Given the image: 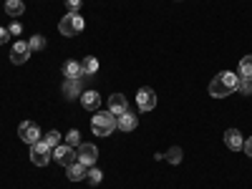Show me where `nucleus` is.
<instances>
[{"instance_id": "bb28decb", "label": "nucleus", "mask_w": 252, "mask_h": 189, "mask_svg": "<svg viewBox=\"0 0 252 189\" xmlns=\"http://www.w3.org/2000/svg\"><path fill=\"white\" fill-rule=\"evenodd\" d=\"M8 33H10V35H20V33H23V28H20V23H13V26L8 28Z\"/></svg>"}, {"instance_id": "0eeeda50", "label": "nucleus", "mask_w": 252, "mask_h": 189, "mask_svg": "<svg viewBox=\"0 0 252 189\" xmlns=\"http://www.w3.org/2000/svg\"><path fill=\"white\" fill-rule=\"evenodd\" d=\"M53 159H56L61 166H71L73 161H78V159H76V152L71 149L68 144H61V146H56V149H53Z\"/></svg>"}, {"instance_id": "6ab92c4d", "label": "nucleus", "mask_w": 252, "mask_h": 189, "mask_svg": "<svg viewBox=\"0 0 252 189\" xmlns=\"http://www.w3.org/2000/svg\"><path fill=\"white\" fill-rule=\"evenodd\" d=\"M81 68H83V76H94L98 71V61L94 56H86V58L81 61Z\"/></svg>"}, {"instance_id": "a211bd4d", "label": "nucleus", "mask_w": 252, "mask_h": 189, "mask_svg": "<svg viewBox=\"0 0 252 189\" xmlns=\"http://www.w3.org/2000/svg\"><path fill=\"white\" fill-rule=\"evenodd\" d=\"M242 81H252V56H245L240 61V73H237Z\"/></svg>"}, {"instance_id": "f8f14e48", "label": "nucleus", "mask_w": 252, "mask_h": 189, "mask_svg": "<svg viewBox=\"0 0 252 189\" xmlns=\"http://www.w3.org/2000/svg\"><path fill=\"white\" fill-rule=\"evenodd\" d=\"M136 126H139V119H136L131 111H126V114L116 116V129H121V131H134Z\"/></svg>"}, {"instance_id": "6e6552de", "label": "nucleus", "mask_w": 252, "mask_h": 189, "mask_svg": "<svg viewBox=\"0 0 252 189\" xmlns=\"http://www.w3.org/2000/svg\"><path fill=\"white\" fill-rule=\"evenodd\" d=\"M31 46L26 43V40H18V43H13V48H10V61L15 63V66H20V63H26L28 58H31Z\"/></svg>"}, {"instance_id": "393cba45", "label": "nucleus", "mask_w": 252, "mask_h": 189, "mask_svg": "<svg viewBox=\"0 0 252 189\" xmlns=\"http://www.w3.org/2000/svg\"><path fill=\"white\" fill-rule=\"evenodd\" d=\"M237 89H240L245 96H247V94H252V81H240V86H237Z\"/></svg>"}, {"instance_id": "dca6fc26", "label": "nucleus", "mask_w": 252, "mask_h": 189, "mask_svg": "<svg viewBox=\"0 0 252 189\" xmlns=\"http://www.w3.org/2000/svg\"><path fill=\"white\" fill-rule=\"evenodd\" d=\"M5 13L18 18V15H23L26 13V3L23 0H5Z\"/></svg>"}, {"instance_id": "423d86ee", "label": "nucleus", "mask_w": 252, "mask_h": 189, "mask_svg": "<svg viewBox=\"0 0 252 189\" xmlns=\"http://www.w3.org/2000/svg\"><path fill=\"white\" fill-rule=\"evenodd\" d=\"M76 159L89 169V166H94L96 159H98V149H96L94 144H81V146H78V152H76Z\"/></svg>"}, {"instance_id": "b1692460", "label": "nucleus", "mask_w": 252, "mask_h": 189, "mask_svg": "<svg viewBox=\"0 0 252 189\" xmlns=\"http://www.w3.org/2000/svg\"><path fill=\"white\" fill-rule=\"evenodd\" d=\"M86 177H89V182H91V184H98V182H101V177H103V174H101V172H98V169H94V166H91V169H89V172H86Z\"/></svg>"}, {"instance_id": "c85d7f7f", "label": "nucleus", "mask_w": 252, "mask_h": 189, "mask_svg": "<svg viewBox=\"0 0 252 189\" xmlns=\"http://www.w3.org/2000/svg\"><path fill=\"white\" fill-rule=\"evenodd\" d=\"M242 152H245L247 157H252V136H250V139H247V144L242 146Z\"/></svg>"}, {"instance_id": "cd10ccee", "label": "nucleus", "mask_w": 252, "mask_h": 189, "mask_svg": "<svg viewBox=\"0 0 252 189\" xmlns=\"http://www.w3.org/2000/svg\"><path fill=\"white\" fill-rule=\"evenodd\" d=\"M66 5L71 8V13H76V10L81 8V0H66Z\"/></svg>"}, {"instance_id": "f257e3e1", "label": "nucleus", "mask_w": 252, "mask_h": 189, "mask_svg": "<svg viewBox=\"0 0 252 189\" xmlns=\"http://www.w3.org/2000/svg\"><path fill=\"white\" fill-rule=\"evenodd\" d=\"M240 86V76L232 73V71H222L212 78V83H209V96H215V98H224L229 94H235Z\"/></svg>"}, {"instance_id": "4468645a", "label": "nucleus", "mask_w": 252, "mask_h": 189, "mask_svg": "<svg viewBox=\"0 0 252 189\" xmlns=\"http://www.w3.org/2000/svg\"><path fill=\"white\" fill-rule=\"evenodd\" d=\"M63 94H66V98H76L81 96V81L78 78H66V83H63Z\"/></svg>"}, {"instance_id": "9b49d317", "label": "nucleus", "mask_w": 252, "mask_h": 189, "mask_svg": "<svg viewBox=\"0 0 252 189\" xmlns=\"http://www.w3.org/2000/svg\"><path fill=\"white\" fill-rule=\"evenodd\" d=\"M224 144H227V149H232V152H242V146H245V139L237 129H227L224 131Z\"/></svg>"}, {"instance_id": "39448f33", "label": "nucleus", "mask_w": 252, "mask_h": 189, "mask_svg": "<svg viewBox=\"0 0 252 189\" xmlns=\"http://www.w3.org/2000/svg\"><path fill=\"white\" fill-rule=\"evenodd\" d=\"M18 136L23 139L26 144H31V146H33V144H38V141H40V129H38V126H35L33 121H23V124L18 126Z\"/></svg>"}, {"instance_id": "2eb2a0df", "label": "nucleus", "mask_w": 252, "mask_h": 189, "mask_svg": "<svg viewBox=\"0 0 252 189\" xmlns=\"http://www.w3.org/2000/svg\"><path fill=\"white\" fill-rule=\"evenodd\" d=\"M63 76L66 78H81L83 76V68L78 61H66V66H63Z\"/></svg>"}, {"instance_id": "f03ea898", "label": "nucleus", "mask_w": 252, "mask_h": 189, "mask_svg": "<svg viewBox=\"0 0 252 189\" xmlns=\"http://www.w3.org/2000/svg\"><path fill=\"white\" fill-rule=\"evenodd\" d=\"M91 129H94V134L96 136H111L114 134V129H116V116L111 114V111H101V114H96L94 119H91Z\"/></svg>"}, {"instance_id": "aec40b11", "label": "nucleus", "mask_w": 252, "mask_h": 189, "mask_svg": "<svg viewBox=\"0 0 252 189\" xmlns=\"http://www.w3.org/2000/svg\"><path fill=\"white\" fill-rule=\"evenodd\" d=\"M28 46H31V51H46V38L43 35H31Z\"/></svg>"}, {"instance_id": "7ed1b4c3", "label": "nucleus", "mask_w": 252, "mask_h": 189, "mask_svg": "<svg viewBox=\"0 0 252 189\" xmlns=\"http://www.w3.org/2000/svg\"><path fill=\"white\" fill-rule=\"evenodd\" d=\"M83 26H86V20H83L78 13H68V15H63L61 18V23H58V31L61 35H66V38H73L83 31Z\"/></svg>"}, {"instance_id": "1a4fd4ad", "label": "nucleus", "mask_w": 252, "mask_h": 189, "mask_svg": "<svg viewBox=\"0 0 252 189\" xmlns=\"http://www.w3.org/2000/svg\"><path fill=\"white\" fill-rule=\"evenodd\" d=\"M136 103H139V109L141 111H152L157 106V94L152 89H139L136 94Z\"/></svg>"}, {"instance_id": "5701e85b", "label": "nucleus", "mask_w": 252, "mask_h": 189, "mask_svg": "<svg viewBox=\"0 0 252 189\" xmlns=\"http://www.w3.org/2000/svg\"><path fill=\"white\" fill-rule=\"evenodd\" d=\"M78 141H81V134H78V129H71V131H68V136H66V144H68V146H76Z\"/></svg>"}, {"instance_id": "a878e982", "label": "nucleus", "mask_w": 252, "mask_h": 189, "mask_svg": "<svg viewBox=\"0 0 252 189\" xmlns=\"http://www.w3.org/2000/svg\"><path fill=\"white\" fill-rule=\"evenodd\" d=\"M8 38H10L8 28H0V46H5V43H8Z\"/></svg>"}, {"instance_id": "4be33fe9", "label": "nucleus", "mask_w": 252, "mask_h": 189, "mask_svg": "<svg viewBox=\"0 0 252 189\" xmlns=\"http://www.w3.org/2000/svg\"><path fill=\"white\" fill-rule=\"evenodd\" d=\"M166 159H169L172 164H179L182 161V149H179V146H172V149L166 152Z\"/></svg>"}, {"instance_id": "412c9836", "label": "nucleus", "mask_w": 252, "mask_h": 189, "mask_svg": "<svg viewBox=\"0 0 252 189\" xmlns=\"http://www.w3.org/2000/svg\"><path fill=\"white\" fill-rule=\"evenodd\" d=\"M43 141H46V146H51V149H56V146H61V134H58V131H48Z\"/></svg>"}, {"instance_id": "ddd939ff", "label": "nucleus", "mask_w": 252, "mask_h": 189, "mask_svg": "<svg viewBox=\"0 0 252 189\" xmlns=\"http://www.w3.org/2000/svg\"><path fill=\"white\" fill-rule=\"evenodd\" d=\"M81 106L83 109H89V111H96L101 106V96L96 91H83L81 94Z\"/></svg>"}, {"instance_id": "20e7f679", "label": "nucleus", "mask_w": 252, "mask_h": 189, "mask_svg": "<svg viewBox=\"0 0 252 189\" xmlns=\"http://www.w3.org/2000/svg\"><path fill=\"white\" fill-rule=\"evenodd\" d=\"M51 154H53V149L51 146H46V141L40 139L38 144H33L31 146V159H33V164L35 166H46L48 164V159H51Z\"/></svg>"}, {"instance_id": "9d476101", "label": "nucleus", "mask_w": 252, "mask_h": 189, "mask_svg": "<svg viewBox=\"0 0 252 189\" xmlns=\"http://www.w3.org/2000/svg\"><path fill=\"white\" fill-rule=\"evenodd\" d=\"M109 111H111L114 116H121V114L129 111V101H126L124 94H114V96L109 98Z\"/></svg>"}, {"instance_id": "f3484780", "label": "nucleus", "mask_w": 252, "mask_h": 189, "mask_svg": "<svg viewBox=\"0 0 252 189\" xmlns=\"http://www.w3.org/2000/svg\"><path fill=\"white\" fill-rule=\"evenodd\" d=\"M66 169H68V179L71 182H81L83 177H86V166H83L81 161H73L71 166H66Z\"/></svg>"}]
</instances>
